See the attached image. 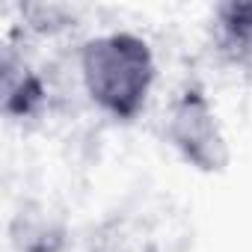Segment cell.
I'll use <instances>...</instances> for the list:
<instances>
[{"label": "cell", "mask_w": 252, "mask_h": 252, "mask_svg": "<svg viewBox=\"0 0 252 252\" xmlns=\"http://www.w3.org/2000/svg\"><path fill=\"white\" fill-rule=\"evenodd\" d=\"M155 77L158 63L152 45L131 30L101 33L80 48V80L89 101L119 122L143 113Z\"/></svg>", "instance_id": "1"}, {"label": "cell", "mask_w": 252, "mask_h": 252, "mask_svg": "<svg viewBox=\"0 0 252 252\" xmlns=\"http://www.w3.org/2000/svg\"><path fill=\"white\" fill-rule=\"evenodd\" d=\"M166 140L184 163L205 175H220L231 163V149L220 116L211 107L208 95L196 86L184 89L175 98L166 119Z\"/></svg>", "instance_id": "2"}, {"label": "cell", "mask_w": 252, "mask_h": 252, "mask_svg": "<svg viewBox=\"0 0 252 252\" xmlns=\"http://www.w3.org/2000/svg\"><path fill=\"white\" fill-rule=\"evenodd\" d=\"M217 48L222 63L252 86V3H228L217 6Z\"/></svg>", "instance_id": "3"}, {"label": "cell", "mask_w": 252, "mask_h": 252, "mask_svg": "<svg viewBox=\"0 0 252 252\" xmlns=\"http://www.w3.org/2000/svg\"><path fill=\"white\" fill-rule=\"evenodd\" d=\"M15 252H60L65 243V222L45 205H21L9 222Z\"/></svg>", "instance_id": "4"}, {"label": "cell", "mask_w": 252, "mask_h": 252, "mask_svg": "<svg viewBox=\"0 0 252 252\" xmlns=\"http://www.w3.org/2000/svg\"><path fill=\"white\" fill-rule=\"evenodd\" d=\"M45 104V83L42 77L12 51L3 54V113L15 122L39 116Z\"/></svg>", "instance_id": "5"}]
</instances>
